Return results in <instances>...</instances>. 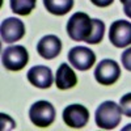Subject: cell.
I'll return each instance as SVG.
<instances>
[{
	"mask_svg": "<svg viewBox=\"0 0 131 131\" xmlns=\"http://www.w3.org/2000/svg\"><path fill=\"white\" fill-rule=\"evenodd\" d=\"M78 84V76H76L75 71L70 67L67 63H62L55 76V85L60 91H67L71 89Z\"/></svg>",
	"mask_w": 131,
	"mask_h": 131,
	"instance_id": "12",
	"label": "cell"
},
{
	"mask_svg": "<svg viewBox=\"0 0 131 131\" xmlns=\"http://www.w3.org/2000/svg\"><path fill=\"white\" fill-rule=\"evenodd\" d=\"M121 62H122L123 67H125L127 71H131V47H128L127 50H125V51L122 52Z\"/></svg>",
	"mask_w": 131,
	"mask_h": 131,
	"instance_id": "17",
	"label": "cell"
},
{
	"mask_svg": "<svg viewBox=\"0 0 131 131\" xmlns=\"http://www.w3.org/2000/svg\"><path fill=\"white\" fill-rule=\"evenodd\" d=\"M43 5L51 15L63 16L72 9L73 0H43Z\"/></svg>",
	"mask_w": 131,
	"mask_h": 131,
	"instance_id": "13",
	"label": "cell"
},
{
	"mask_svg": "<svg viewBox=\"0 0 131 131\" xmlns=\"http://www.w3.org/2000/svg\"><path fill=\"white\" fill-rule=\"evenodd\" d=\"M12 12L20 16H28L36 8L37 0H9Z\"/></svg>",
	"mask_w": 131,
	"mask_h": 131,
	"instance_id": "14",
	"label": "cell"
},
{
	"mask_svg": "<svg viewBox=\"0 0 131 131\" xmlns=\"http://www.w3.org/2000/svg\"><path fill=\"white\" fill-rule=\"evenodd\" d=\"M0 118H2V123H0V125H2V128L4 127V125H8V130H13L15 128V126H16L15 125V121L9 115L2 113V114H0Z\"/></svg>",
	"mask_w": 131,
	"mask_h": 131,
	"instance_id": "18",
	"label": "cell"
},
{
	"mask_svg": "<svg viewBox=\"0 0 131 131\" xmlns=\"http://www.w3.org/2000/svg\"><path fill=\"white\" fill-rule=\"evenodd\" d=\"M62 51V41L54 34L45 36L37 45V52L45 59L57 58Z\"/></svg>",
	"mask_w": 131,
	"mask_h": 131,
	"instance_id": "11",
	"label": "cell"
},
{
	"mask_svg": "<svg viewBox=\"0 0 131 131\" xmlns=\"http://www.w3.org/2000/svg\"><path fill=\"white\" fill-rule=\"evenodd\" d=\"M91 2H92L94 5L100 7V8H106V7L110 5L114 0H91Z\"/></svg>",
	"mask_w": 131,
	"mask_h": 131,
	"instance_id": "19",
	"label": "cell"
},
{
	"mask_svg": "<svg viewBox=\"0 0 131 131\" xmlns=\"http://www.w3.org/2000/svg\"><path fill=\"white\" fill-rule=\"evenodd\" d=\"M93 30L92 18L84 12L73 13L67 23V34L72 41L86 42Z\"/></svg>",
	"mask_w": 131,
	"mask_h": 131,
	"instance_id": "2",
	"label": "cell"
},
{
	"mask_svg": "<svg viewBox=\"0 0 131 131\" xmlns=\"http://www.w3.org/2000/svg\"><path fill=\"white\" fill-rule=\"evenodd\" d=\"M94 78L97 83L102 85H112L121 78V67L113 59H104L97 64L94 70Z\"/></svg>",
	"mask_w": 131,
	"mask_h": 131,
	"instance_id": "5",
	"label": "cell"
},
{
	"mask_svg": "<svg viewBox=\"0 0 131 131\" xmlns=\"http://www.w3.org/2000/svg\"><path fill=\"white\" fill-rule=\"evenodd\" d=\"M92 23H93V30H92V34L89 36V38L86 39V43L96 45V43H100L104 38L105 24H104V21L98 20V18H92Z\"/></svg>",
	"mask_w": 131,
	"mask_h": 131,
	"instance_id": "15",
	"label": "cell"
},
{
	"mask_svg": "<svg viewBox=\"0 0 131 131\" xmlns=\"http://www.w3.org/2000/svg\"><path fill=\"white\" fill-rule=\"evenodd\" d=\"M0 34H2V39L7 43L17 42L25 36V25L20 18L8 17L3 20L0 26Z\"/></svg>",
	"mask_w": 131,
	"mask_h": 131,
	"instance_id": "9",
	"label": "cell"
},
{
	"mask_svg": "<svg viewBox=\"0 0 131 131\" xmlns=\"http://www.w3.org/2000/svg\"><path fill=\"white\" fill-rule=\"evenodd\" d=\"M121 107H122V112L126 117H130L131 118V93H127L125 94L122 98H121Z\"/></svg>",
	"mask_w": 131,
	"mask_h": 131,
	"instance_id": "16",
	"label": "cell"
},
{
	"mask_svg": "<svg viewBox=\"0 0 131 131\" xmlns=\"http://www.w3.org/2000/svg\"><path fill=\"white\" fill-rule=\"evenodd\" d=\"M28 80L37 88L47 89L54 83L52 71L47 66H34L28 71Z\"/></svg>",
	"mask_w": 131,
	"mask_h": 131,
	"instance_id": "10",
	"label": "cell"
},
{
	"mask_svg": "<svg viewBox=\"0 0 131 131\" xmlns=\"http://www.w3.org/2000/svg\"><path fill=\"white\" fill-rule=\"evenodd\" d=\"M2 62L4 68L8 71H21L29 62V52L21 45L8 46L3 51Z\"/></svg>",
	"mask_w": 131,
	"mask_h": 131,
	"instance_id": "4",
	"label": "cell"
},
{
	"mask_svg": "<svg viewBox=\"0 0 131 131\" xmlns=\"http://www.w3.org/2000/svg\"><path fill=\"white\" fill-rule=\"evenodd\" d=\"M29 118L37 127H49L55 121V109L49 101H37L29 109Z\"/></svg>",
	"mask_w": 131,
	"mask_h": 131,
	"instance_id": "3",
	"label": "cell"
},
{
	"mask_svg": "<svg viewBox=\"0 0 131 131\" xmlns=\"http://www.w3.org/2000/svg\"><path fill=\"white\" fill-rule=\"evenodd\" d=\"M109 41L115 47H127L131 45V23L126 20H117L110 25Z\"/></svg>",
	"mask_w": 131,
	"mask_h": 131,
	"instance_id": "7",
	"label": "cell"
},
{
	"mask_svg": "<svg viewBox=\"0 0 131 131\" xmlns=\"http://www.w3.org/2000/svg\"><path fill=\"white\" fill-rule=\"evenodd\" d=\"M130 128H131V125H127V127H125L123 130H130Z\"/></svg>",
	"mask_w": 131,
	"mask_h": 131,
	"instance_id": "22",
	"label": "cell"
},
{
	"mask_svg": "<svg viewBox=\"0 0 131 131\" xmlns=\"http://www.w3.org/2000/svg\"><path fill=\"white\" fill-rule=\"evenodd\" d=\"M63 121L72 128H83L89 122V110L80 104L68 105L63 110Z\"/></svg>",
	"mask_w": 131,
	"mask_h": 131,
	"instance_id": "8",
	"label": "cell"
},
{
	"mask_svg": "<svg viewBox=\"0 0 131 131\" xmlns=\"http://www.w3.org/2000/svg\"><path fill=\"white\" fill-rule=\"evenodd\" d=\"M123 12H125V15H126L127 17L131 18V8H123Z\"/></svg>",
	"mask_w": 131,
	"mask_h": 131,
	"instance_id": "21",
	"label": "cell"
},
{
	"mask_svg": "<svg viewBox=\"0 0 131 131\" xmlns=\"http://www.w3.org/2000/svg\"><path fill=\"white\" fill-rule=\"evenodd\" d=\"M68 63L79 71H88L96 63V54L85 46H76L68 51Z\"/></svg>",
	"mask_w": 131,
	"mask_h": 131,
	"instance_id": "6",
	"label": "cell"
},
{
	"mask_svg": "<svg viewBox=\"0 0 131 131\" xmlns=\"http://www.w3.org/2000/svg\"><path fill=\"white\" fill-rule=\"evenodd\" d=\"M121 3L123 4V8H131V0H121Z\"/></svg>",
	"mask_w": 131,
	"mask_h": 131,
	"instance_id": "20",
	"label": "cell"
},
{
	"mask_svg": "<svg viewBox=\"0 0 131 131\" xmlns=\"http://www.w3.org/2000/svg\"><path fill=\"white\" fill-rule=\"evenodd\" d=\"M122 114L121 105L114 101H105L96 110V125L104 130H113L121 123Z\"/></svg>",
	"mask_w": 131,
	"mask_h": 131,
	"instance_id": "1",
	"label": "cell"
}]
</instances>
